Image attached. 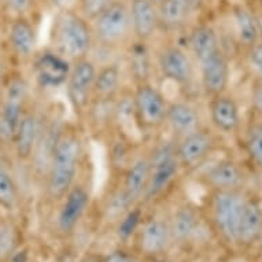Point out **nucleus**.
Wrapping results in <instances>:
<instances>
[{"mask_svg": "<svg viewBox=\"0 0 262 262\" xmlns=\"http://www.w3.org/2000/svg\"><path fill=\"white\" fill-rule=\"evenodd\" d=\"M122 88V72L117 63L103 64L96 70L92 99H116Z\"/></svg>", "mask_w": 262, "mask_h": 262, "instance_id": "4be33fe9", "label": "nucleus"}, {"mask_svg": "<svg viewBox=\"0 0 262 262\" xmlns=\"http://www.w3.org/2000/svg\"><path fill=\"white\" fill-rule=\"evenodd\" d=\"M247 180L245 168L233 159H221L201 176V183L210 191L243 189Z\"/></svg>", "mask_w": 262, "mask_h": 262, "instance_id": "9d476101", "label": "nucleus"}, {"mask_svg": "<svg viewBox=\"0 0 262 262\" xmlns=\"http://www.w3.org/2000/svg\"><path fill=\"white\" fill-rule=\"evenodd\" d=\"M198 66L201 84L209 98L227 92L231 80V66L223 50L199 62Z\"/></svg>", "mask_w": 262, "mask_h": 262, "instance_id": "9b49d317", "label": "nucleus"}, {"mask_svg": "<svg viewBox=\"0 0 262 262\" xmlns=\"http://www.w3.org/2000/svg\"><path fill=\"white\" fill-rule=\"evenodd\" d=\"M209 114L211 125L220 134L233 135L241 128V106L232 95L227 92L211 96Z\"/></svg>", "mask_w": 262, "mask_h": 262, "instance_id": "ddd939ff", "label": "nucleus"}, {"mask_svg": "<svg viewBox=\"0 0 262 262\" xmlns=\"http://www.w3.org/2000/svg\"><path fill=\"white\" fill-rule=\"evenodd\" d=\"M166 125L170 128L176 140L203 128L202 117L198 108L183 100L169 102Z\"/></svg>", "mask_w": 262, "mask_h": 262, "instance_id": "2eb2a0df", "label": "nucleus"}, {"mask_svg": "<svg viewBox=\"0 0 262 262\" xmlns=\"http://www.w3.org/2000/svg\"><path fill=\"white\" fill-rule=\"evenodd\" d=\"M245 189L211 191V221L219 233L229 243H237V232L243 207L247 201Z\"/></svg>", "mask_w": 262, "mask_h": 262, "instance_id": "7ed1b4c3", "label": "nucleus"}, {"mask_svg": "<svg viewBox=\"0 0 262 262\" xmlns=\"http://www.w3.org/2000/svg\"><path fill=\"white\" fill-rule=\"evenodd\" d=\"M232 18L237 41L241 43V46L249 50L250 47H253L254 44L259 41L257 14H254L246 6L237 5L233 7Z\"/></svg>", "mask_w": 262, "mask_h": 262, "instance_id": "b1692460", "label": "nucleus"}, {"mask_svg": "<svg viewBox=\"0 0 262 262\" xmlns=\"http://www.w3.org/2000/svg\"><path fill=\"white\" fill-rule=\"evenodd\" d=\"M142 213L136 207H132L126 214L122 215V219L118 221V227H117V233L118 237L122 241H126L132 236L142 224Z\"/></svg>", "mask_w": 262, "mask_h": 262, "instance_id": "f704fd0d", "label": "nucleus"}, {"mask_svg": "<svg viewBox=\"0 0 262 262\" xmlns=\"http://www.w3.org/2000/svg\"><path fill=\"white\" fill-rule=\"evenodd\" d=\"M96 70H98L96 64L90 58L76 60L72 63L69 77L64 84L70 106L73 112L81 118L85 116L88 106L92 100Z\"/></svg>", "mask_w": 262, "mask_h": 262, "instance_id": "423d86ee", "label": "nucleus"}, {"mask_svg": "<svg viewBox=\"0 0 262 262\" xmlns=\"http://www.w3.org/2000/svg\"><path fill=\"white\" fill-rule=\"evenodd\" d=\"M151 3H152V5L154 6H157V7H159V6L162 5L163 2H165V0H150Z\"/></svg>", "mask_w": 262, "mask_h": 262, "instance_id": "c03bdc74", "label": "nucleus"}, {"mask_svg": "<svg viewBox=\"0 0 262 262\" xmlns=\"http://www.w3.org/2000/svg\"><path fill=\"white\" fill-rule=\"evenodd\" d=\"M116 0H78V14L92 24Z\"/></svg>", "mask_w": 262, "mask_h": 262, "instance_id": "c9c22d12", "label": "nucleus"}, {"mask_svg": "<svg viewBox=\"0 0 262 262\" xmlns=\"http://www.w3.org/2000/svg\"><path fill=\"white\" fill-rule=\"evenodd\" d=\"M132 143L118 135L116 142L113 143L112 150H110V165H112L113 172L117 176H122L126 168L129 166L130 161L134 159L132 155Z\"/></svg>", "mask_w": 262, "mask_h": 262, "instance_id": "7c9ffc66", "label": "nucleus"}, {"mask_svg": "<svg viewBox=\"0 0 262 262\" xmlns=\"http://www.w3.org/2000/svg\"><path fill=\"white\" fill-rule=\"evenodd\" d=\"M128 69L135 85L150 82L152 63H151V55L147 47V41L136 40V43L129 47Z\"/></svg>", "mask_w": 262, "mask_h": 262, "instance_id": "393cba45", "label": "nucleus"}, {"mask_svg": "<svg viewBox=\"0 0 262 262\" xmlns=\"http://www.w3.org/2000/svg\"><path fill=\"white\" fill-rule=\"evenodd\" d=\"M251 103L254 110L262 116V80H257L251 91Z\"/></svg>", "mask_w": 262, "mask_h": 262, "instance_id": "4c0bfd02", "label": "nucleus"}, {"mask_svg": "<svg viewBox=\"0 0 262 262\" xmlns=\"http://www.w3.org/2000/svg\"><path fill=\"white\" fill-rule=\"evenodd\" d=\"M188 46L191 56L196 63L202 62L221 50L219 35L214 28L209 25H201L193 28L189 35Z\"/></svg>", "mask_w": 262, "mask_h": 262, "instance_id": "5701e85b", "label": "nucleus"}, {"mask_svg": "<svg viewBox=\"0 0 262 262\" xmlns=\"http://www.w3.org/2000/svg\"><path fill=\"white\" fill-rule=\"evenodd\" d=\"M90 192L81 184H74L62 199V205L56 217V228L63 235L73 232L74 228L85 214L90 206Z\"/></svg>", "mask_w": 262, "mask_h": 262, "instance_id": "f8f14e48", "label": "nucleus"}, {"mask_svg": "<svg viewBox=\"0 0 262 262\" xmlns=\"http://www.w3.org/2000/svg\"><path fill=\"white\" fill-rule=\"evenodd\" d=\"M81 157V136L73 126L64 125L46 173V189L52 201H62L76 184Z\"/></svg>", "mask_w": 262, "mask_h": 262, "instance_id": "f257e3e1", "label": "nucleus"}, {"mask_svg": "<svg viewBox=\"0 0 262 262\" xmlns=\"http://www.w3.org/2000/svg\"><path fill=\"white\" fill-rule=\"evenodd\" d=\"M180 170V163L177 158H172L166 162L151 166L150 180H148V185H147L143 201L150 202V201H154L161 196L172 185L173 181L176 180Z\"/></svg>", "mask_w": 262, "mask_h": 262, "instance_id": "aec40b11", "label": "nucleus"}, {"mask_svg": "<svg viewBox=\"0 0 262 262\" xmlns=\"http://www.w3.org/2000/svg\"><path fill=\"white\" fill-rule=\"evenodd\" d=\"M10 43L14 52L21 58H28L36 47V35L33 26L25 18H17L10 28Z\"/></svg>", "mask_w": 262, "mask_h": 262, "instance_id": "a878e982", "label": "nucleus"}, {"mask_svg": "<svg viewBox=\"0 0 262 262\" xmlns=\"http://www.w3.org/2000/svg\"><path fill=\"white\" fill-rule=\"evenodd\" d=\"M18 201L17 184L9 170L0 163V206L11 207L15 206Z\"/></svg>", "mask_w": 262, "mask_h": 262, "instance_id": "473e14b6", "label": "nucleus"}, {"mask_svg": "<svg viewBox=\"0 0 262 262\" xmlns=\"http://www.w3.org/2000/svg\"><path fill=\"white\" fill-rule=\"evenodd\" d=\"M247 64L257 80H262V41L247 50Z\"/></svg>", "mask_w": 262, "mask_h": 262, "instance_id": "e433bc0d", "label": "nucleus"}, {"mask_svg": "<svg viewBox=\"0 0 262 262\" xmlns=\"http://www.w3.org/2000/svg\"><path fill=\"white\" fill-rule=\"evenodd\" d=\"M198 224V214L192 207L183 206L177 209L169 223L172 241L187 242L188 239H191L193 233L196 232Z\"/></svg>", "mask_w": 262, "mask_h": 262, "instance_id": "bb28decb", "label": "nucleus"}, {"mask_svg": "<svg viewBox=\"0 0 262 262\" xmlns=\"http://www.w3.org/2000/svg\"><path fill=\"white\" fill-rule=\"evenodd\" d=\"M5 82H6L5 72H3V68H2V64H0V98H2V94H3V88H5Z\"/></svg>", "mask_w": 262, "mask_h": 262, "instance_id": "79ce46f5", "label": "nucleus"}, {"mask_svg": "<svg viewBox=\"0 0 262 262\" xmlns=\"http://www.w3.org/2000/svg\"><path fill=\"white\" fill-rule=\"evenodd\" d=\"M94 40L91 22L70 9L59 10L54 19L51 32L54 51L73 63L76 60L88 58Z\"/></svg>", "mask_w": 262, "mask_h": 262, "instance_id": "f03ea898", "label": "nucleus"}, {"mask_svg": "<svg viewBox=\"0 0 262 262\" xmlns=\"http://www.w3.org/2000/svg\"><path fill=\"white\" fill-rule=\"evenodd\" d=\"M63 128L64 124L59 122V120H56V118L51 120L47 124H44L43 121V124H41V129H40L39 138H37V143H36V148L32 159L35 161L36 168L39 169L41 173H44V177L47 173L48 165L51 161L56 142H58Z\"/></svg>", "mask_w": 262, "mask_h": 262, "instance_id": "6ab92c4d", "label": "nucleus"}, {"mask_svg": "<svg viewBox=\"0 0 262 262\" xmlns=\"http://www.w3.org/2000/svg\"><path fill=\"white\" fill-rule=\"evenodd\" d=\"M150 173L151 166L148 155L140 154L134 157L124 174L121 176L120 185L135 205L139 201H142L146 193L148 180H150Z\"/></svg>", "mask_w": 262, "mask_h": 262, "instance_id": "dca6fc26", "label": "nucleus"}, {"mask_svg": "<svg viewBox=\"0 0 262 262\" xmlns=\"http://www.w3.org/2000/svg\"><path fill=\"white\" fill-rule=\"evenodd\" d=\"M135 206V203L130 201L126 192H125L122 187H118L113 191L108 198L106 199L103 207L104 219L107 221H112V223H118L122 215L126 214L132 207Z\"/></svg>", "mask_w": 262, "mask_h": 262, "instance_id": "c756f323", "label": "nucleus"}, {"mask_svg": "<svg viewBox=\"0 0 262 262\" xmlns=\"http://www.w3.org/2000/svg\"><path fill=\"white\" fill-rule=\"evenodd\" d=\"M257 22H258V33H259V41H262V13L257 14Z\"/></svg>", "mask_w": 262, "mask_h": 262, "instance_id": "37998d69", "label": "nucleus"}, {"mask_svg": "<svg viewBox=\"0 0 262 262\" xmlns=\"http://www.w3.org/2000/svg\"><path fill=\"white\" fill-rule=\"evenodd\" d=\"M50 2L58 10H68L70 9V6L73 5L74 0H50Z\"/></svg>", "mask_w": 262, "mask_h": 262, "instance_id": "a19ab883", "label": "nucleus"}, {"mask_svg": "<svg viewBox=\"0 0 262 262\" xmlns=\"http://www.w3.org/2000/svg\"><path fill=\"white\" fill-rule=\"evenodd\" d=\"M10 10L17 14H25L32 6V0H6Z\"/></svg>", "mask_w": 262, "mask_h": 262, "instance_id": "58836bf2", "label": "nucleus"}, {"mask_svg": "<svg viewBox=\"0 0 262 262\" xmlns=\"http://www.w3.org/2000/svg\"><path fill=\"white\" fill-rule=\"evenodd\" d=\"M135 116L142 132L158 130L166 125L169 102L151 82L135 85L132 91Z\"/></svg>", "mask_w": 262, "mask_h": 262, "instance_id": "39448f33", "label": "nucleus"}, {"mask_svg": "<svg viewBox=\"0 0 262 262\" xmlns=\"http://www.w3.org/2000/svg\"><path fill=\"white\" fill-rule=\"evenodd\" d=\"M214 134L205 126L176 140V158L184 170L198 168L215 148Z\"/></svg>", "mask_w": 262, "mask_h": 262, "instance_id": "0eeeda50", "label": "nucleus"}, {"mask_svg": "<svg viewBox=\"0 0 262 262\" xmlns=\"http://www.w3.org/2000/svg\"><path fill=\"white\" fill-rule=\"evenodd\" d=\"M91 25L95 40L102 46L108 48L122 46L132 35L129 6L124 0H116Z\"/></svg>", "mask_w": 262, "mask_h": 262, "instance_id": "20e7f679", "label": "nucleus"}, {"mask_svg": "<svg viewBox=\"0 0 262 262\" xmlns=\"http://www.w3.org/2000/svg\"><path fill=\"white\" fill-rule=\"evenodd\" d=\"M148 155L150 166L166 162L169 159L176 158V139H163L152 147Z\"/></svg>", "mask_w": 262, "mask_h": 262, "instance_id": "72a5a7b5", "label": "nucleus"}, {"mask_svg": "<svg viewBox=\"0 0 262 262\" xmlns=\"http://www.w3.org/2000/svg\"><path fill=\"white\" fill-rule=\"evenodd\" d=\"M72 62L54 50H44L35 55L33 73L41 88L54 90L64 85L69 77Z\"/></svg>", "mask_w": 262, "mask_h": 262, "instance_id": "6e6552de", "label": "nucleus"}, {"mask_svg": "<svg viewBox=\"0 0 262 262\" xmlns=\"http://www.w3.org/2000/svg\"><path fill=\"white\" fill-rule=\"evenodd\" d=\"M262 236V206L257 199L247 198L242 213L237 243L250 246Z\"/></svg>", "mask_w": 262, "mask_h": 262, "instance_id": "412c9836", "label": "nucleus"}, {"mask_svg": "<svg viewBox=\"0 0 262 262\" xmlns=\"http://www.w3.org/2000/svg\"><path fill=\"white\" fill-rule=\"evenodd\" d=\"M18 246V231L7 220H0V262L9 259Z\"/></svg>", "mask_w": 262, "mask_h": 262, "instance_id": "2f4dec72", "label": "nucleus"}, {"mask_svg": "<svg viewBox=\"0 0 262 262\" xmlns=\"http://www.w3.org/2000/svg\"><path fill=\"white\" fill-rule=\"evenodd\" d=\"M243 143L249 159L262 172V120H255L249 124Z\"/></svg>", "mask_w": 262, "mask_h": 262, "instance_id": "c85d7f7f", "label": "nucleus"}, {"mask_svg": "<svg viewBox=\"0 0 262 262\" xmlns=\"http://www.w3.org/2000/svg\"><path fill=\"white\" fill-rule=\"evenodd\" d=\"M41 124L43 120L37 116V113L26 108L13 139L15 154L21 161H29L33 157Z\"/></svg>", "mask_w": 262, "mask_h": 262, "instance_id": "f3484780", "label": "nucleus"}, {"mask_svg": "<svg viewBox=\"0 0 262 262\" xmlns=\"http://www.w3.org/2000/svg\"><path fill=\"white\" fill-rule=\"evenodd\" d=\"M128 6L132 33L136 40L148 41L158 29V7L152 5L150 0H130Z\"/></svg>", "mask_w": 262, "mask_h": 262, "instance_id": "a211bd4d", "label": "nucleus"}, {"mask_svg": "<svg viewBox=\"0 0 262 262\" xmlns=\"http://www.w3.org/2000/svg\"><path fill=\"white\" fill-rule=\"evenodd\" d=\"M157 64L162 77L179 86H188L195 77L192 58L177 46L163 47L158 52Z\"/></svg>", "mask_w": 262, "mask_h": 262, "instance_id": "1a4fd4ad", "label": "nucleus"}, {"mask_svg": "<svg viewBox=\"0 0 262 262\" xmlns=\"http://www.w3.org/2000/svg\"><path fill=\"white\" fill-rule=\"evenodd\" d=\"M136 233L139 250L147 255H158L163 253L172 241L169 223L158 217H151L142 221Z\"/></svg>", "mask_w": 262, "mask_h": 262, "instance_id": "4468645a", "label": "nucleus"}, {"mask_svg": "<svg viewBox=\"0 0 262 262\" xmlns=\"http://www.w3.org/2000/svg\"><path fill=\"white\" fill-rule=\"evenodd\" d=\"M103 262H136L132 255L124 251H114V253L108 254L107 257L104 258Z\"/></svg>", "mask_w": 262, "mask_h": 262, "instance_id": "ea45409f", "label": "nucleus"}, {"mask_svg": "<svg viewBox=\"0 0 262 262\" xmlns=\"http://www.w3.org/2000/svg\"><path fill=\"white\" fill-rule=\"evenodd\" d=\"M192 7V0H165L158 7L159 24L168 28L183 25L188 18Z\"/></svg>", "mask_w": 262, "mask_h": 262, "instance_id": "cd10ccee", "label": "nucleus"}]
</instances>
